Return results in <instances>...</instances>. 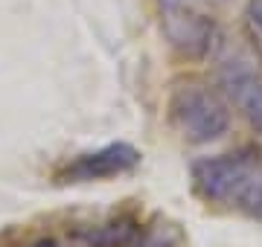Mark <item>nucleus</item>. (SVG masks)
Listing matches in <instances>:
<instances>
[{"label": "nucleus", "instance_id": "1", "mask_svg": "<svg viewBox=\"0 0 262 247\" xmlns=\"http://www.w3.org/2000/svg\"><path fill=\"white\" fill-rule=\"evenodd\" d=\"M169 116L181 137L187 143L204 145L213 143L219 137H225L230 128V108L222 96L210 90L207 85L187 82L175 87V93L169 99Z\"/></svg>", "mask_w": 262, "mask_h": 247}, {"label": "nucleus", "instance_id": "2", "mask_svg": "<svg viewBox=\"0 0 262 247\" xmlns=\"http://www.w3.org/2000/svg\"><path fill=\"white\" fill-rule=\"evenodd\" d=\"M160 29L166 35L169 47L178 56L201 61L210 56L215 44V23L207 15L189 9L181 0H166L160 9Z\"/></svg>", "mask_w": 262, "mask_h": 247}, {"label": "nucleus", "instance_id": "3", "mask_svg": "<svg viewBox=\"0 0 262 247\" xmlns=\"http://www.w3.org/2000/svg\"><path fill=\"white\" fill-rule=\"evenodd\" d=\"M256 169L251 152L219 154V157H201L192 163V183L195 192L207 201H230L239 195L245 181Z\"/></svg>", "mask_w": 262, "mask_h": 247}, {"label": "nucleus", "instance_id": "4", "mask_svg": "<svg viewBox=\"0 0 262 247\" xmlns=\"http://www.w3.org/2000/svg\"><path fill=\"white\" fill-rule=\"evenodd\" d=\"M140 166V152L128 143H111L102 145L96 152L79 154L64 169L58 171V183H94V181H108V178H120L128 175Z\"/></svg>", "mask_w": 262, "mask_h": 247}, {"label": "nucleus", "instance_id": "5", "mask_svg": "<svg viewBox=\"0 0 262 247\" xmlns=\"http://www.w3.org/2000/svg\"><path fill=\"white\" fill-rule=\"evenodd\" d=\"M219 85L251 128L262 131V73L245 61H227L219 70Z\"/></svg>", "mask_w": 262, "mask_h": 247}, {"label": "nucleus", "instance_id": "6", "mask_svg": "<svg viewBox=\"0 0 262 247\" xmlns=\"http://www.w3.org/2000/svg\"><path fill=\"white\" fill-rule=\"evenodd\" d=\"M236 204L242 207L245 215L251 218H262V169H253L251 178L245 181V186L236 195Z\"/></svg>", "mask_w": 262, "mask_h": 247}, {"label": "nucleus", "instance_id": "7", "mask_svg": "<svg viewBox=\"0 0 262 247\" xmlns=\"http://www.w3.org/2000/svg\"><path fill=\"white\" fill-rule=\"evenodd\" d=\"M134 247H178V233L172 227H166V224H160V227L146 230Z\"/></svg>", "mask_w": 262, "mask_h": 247}, {"label": "nucleus", "instance_id": "8", "mask_svg": "<svg viewBox=\"0 0 262 247\" xmlns=\"http://www.w3.org/2000/svg\"><path fill=\"white\" fill-rule=\"evenodd\" d=\"M248 20H251V27L262 35V0H248Z\"/></svg>", "mask_w": 262, "mask_h": 247}, {"label": "nucleus", "instance_id": "9", "mask_svg": "<svg viewBox=\"0 0 262 247\" xmlns=\"http://www.w3.org/2000/svg\"><path fill=\"white\" fill-rule=\"evenodd\" d=\"M27 247H58V244L53 241V238H35V241H32V244H27Z\"/></svg>", "mask_w": 262, "mask_h": 247}, {"label": "nucleus", "instance_id": "10", "mask_svg": "<svg viewBox=\"0 0 262 247\" xmlns=\"http://www.w3.org/2000/svg\"><path fill=\"white\" fill-rule=\"evenodd\" d=\"M181 3H187V0H181Z\"/></svg>", "mask_w": 262, "mask_h": 247}]
</instances>
